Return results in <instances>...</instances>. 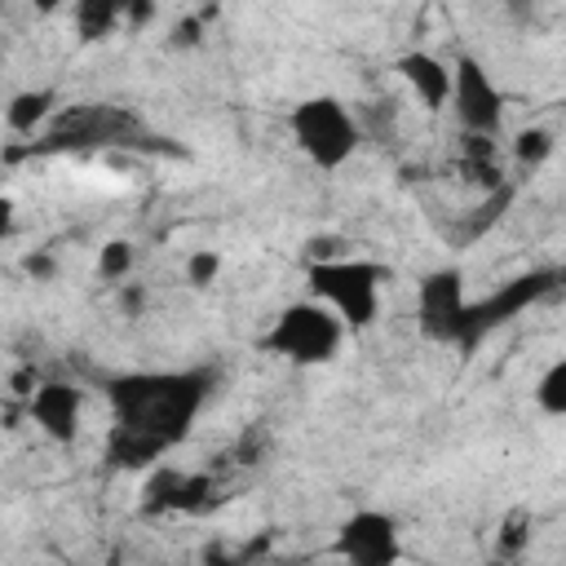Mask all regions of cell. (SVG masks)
I'll use <instances>...</instances> for the list:
<instances>
[{
  "label": "cell",
  "mask_w": 566,
  "mask_h": 566,
  "mask_svg": "<svg viewBox=\"0 0 566 566\" xmlns=\"http://www.w3.org/2000/svg\"><path fill=\"white\" fill-rule=\"evenodd\" d=\"M535 402H539L544 416H566V358H557V363L539 376Z\"/></svg>",
  "instance_id": "obj_16"
},
{
  "label": "cell",
  "mask_w": 566,
  "mask_h": 566,
  "mask_svg": "<svg viewBox=\"0 0 566 566\" xmlns=\"http://www.w3.org/2000/svg\"><path fill=\"white\" fill-rule=\"evenodd\" d=\"M9 385H13V394H18V398H31V394H35V367H18Z\"/></svg>",
  "instance_id": "obj_24"
},
{
  "label": "cell",
  "mask_w": 566,
  "mask_h": 566,
  "mask_svg": "<svg viewBox=\"0 0 566 566\" xmlns=\"http://www.w3.org/2000/svg\"><path fill=\"white\" fill-rule=\"evenodd\" d=\"M336 553L345 557V566H398L402 562L398 522L380 509H358L354 517L340 522Z\"/></svg>",
  "instance_id": "obj_8"
},
{
  "label": "cell",
  "mask_w": 566,
  "mask_h": 566,
  "mask_svg": "<svg viewBox=\"0 0 566 566\" xmlns=\"http://www.w3.org/2000/svg\"><path fill=\"white\" fill-rule=\"evenodd\" d=\"M199 566H248V562H239V557H230V553L212 548V553H203V562H199Z\"/></svg>",
  "instance_id": "obj_25"
},
{
  "label": "cell",
  "mask_w": 566,
  "mask_h": 566,
  "mask_svg": "<svg viewBox=\"0 0 566 566\" xmlns=\"http://www.w3.org/2000/svg\"><path fill=\"white\" fill-rule=\"evenodd\" d=\"M106 460L115 469H128V473H150L164 460V447L155 438H146V433H133V429L111 424V433H106Z\"/></svg>",
  "instance_id": "obj_13"
},
{
  "label": "cell",
  "mask_w": 566,
  "mask_h": 566,
  "mask_svg": "<svg viewBox=\"0 0 566 566\" xmlns=\"http://www.w3.org/2000/svg\"><path fill=\"white\" fill-rule=\"evenodd\" d=\"M9 230H13V203L0 195V239H9Z\"/></svg>",
  "instance_id": "obj_26"
},
{
  "label": "cell",
  "mask_w": 566,
  "mask_h": 566,
  "mask_svg": "<svg viewBox=\"0 0 566 566\" xmlns=\"http://www.w3.org/2000/svg\"><path fill=\"white\" fill-rule=\"evenodd\" d=\"M464 124V133L473 137H495L500 133V119H504V93L491 84V75L482 71L478 57H460L455 71H451V97H447Z\"/></svg>",
  "instance_id": "obj_7"
},
{
  "label": "cell",
  "mask_w": 566,
  "mask_h": 566,
  "mask_svg": "<svg viewBox=\"0 0 566 566\" xmlns=\"http://www.w3.org/2000/svg\"><path fill=\"white\" fill-rule=\"evenodd\" d=\"M22 270H27L31 279H40V283H44V279H53L57 261H53L49 252H31V256H22Z\"/></svg>",
  "instance_id": "obj_22"
},
{
  "label": "cell",
  "mask_w": 566,
  "mask_h": 566,
  "mask_svg": "<svg viewBox=\"0 0 566 566\" xmlns=\"http://www.w3.org/2000/svg\"><path fill=\"white\" fill-rule=\"evenodd\" d=\"M340 336H345V327H340V318L327 310V305H318V301H296V305H287L279 318H274V327L265 332V349L270 354H279V358H292V363H305V367H314V363H327L336 349H340Z\"/></svg>",
  "instance_id": "obj_4"
},
{
  "label": "cell",
  "mask_w": 566,
  "mask_h": 566,
  "mask_svg": "<svg viewBox=\"0 0 566 566\" xmlns=\"http://www.w3.org/2000/svg\"><path fill=\"white\" fill-rule=\"evenodd\" d=\"M526 539H531V531H526V513H513L509 522H504V531L495 535V548H500V557H517L522 548H526Z\"/></svg>",
  "instance_id": "obj_19"
},
{
  "label": "cell",
  "mask_w": 566,
  "mask_h": 566,
  "mask_svg": "<svg viewBox=\"0 0 566 566\" xmlns=\"http://www.w3.org/2000/svg\"><path fill=\"white\" fill-rule=\"evenodd\" d=\"M128 18H133V22H150V18H155V4H133Z\"/></svg>",
  "instance_id": "obj_27"
},
{
  "label": "cell",
  "mask_w": 566,
  "mask_h": 566,
  "mask_svg": "<svg viewBox=\"0 0 566 566\" xmlns=\"http://www.w3.org/2000/svg\"><path fill=\"white\" fill-rule=\"evenodd\" d=\"M80 407H84V394L66 380H49V385H35L31 394V416L35 424L53 438V442H71L75 429H80Z\"/></svg>",
  "instance_id": "obj_11"
},
{
  "label": "cell",
  "mask_w": 566,
  "mask_h": 566,
  "mask_svg": "<svg viewBox=\"0 0 566 566\" xmlns=\"http://www.w3.org/2000/svg\"><path fill=\"white\" fill-rule=\"evenodd\" d=\"M208 495H212L208 473H181V469L155 464L142 491V509L146 513H199L208 509Z\"/></svg>",
  "instance_id": "obj_9"
},
{
  "label": "cell",
  "mask_w": 566,
  "mask_h": 566,
  "mask_svg": "<svg viewBox=\"0 0 566 566\" xmlns=\"http://www.w3.org/2000/svg\"><path fill=\"white\" fill-rule=\"evenodd\" d=\"M203 18H212V9H199L195 18H186V22L172 31V44H195V40H199V31H203Z\"/></svg>",
  "instance_id": "obj_21"
},
{
  "label": "cell",
  "mask_w": 566,
  "mask_h": 566,
  "mask_svg": "<svg viewBox=\"0 0 566 566\" xmlns=\"http://www.w3.org/2000/svg\"><path fill=\"white\" fill-rule=\"evenodd\" d=\"M292 137L318 168H340L358 146V124L336 97H305L292 111Z\"/></svg>",
  "instance_id": "obj_5"
},
{
  "label": "cell",
  "mask_w": 566,
  "mask_h": 566,
  "mask_svg": "<svg viewBox=\"0 0 566 566\" xmlns=\"http://www.w3.org/2000/svg\"><path fill=\"white\" fill-rule=\"evenodd\" d=\"M310 292L318 305H327L340 327H367L376 318V305H380V279L385 270L376 261H314L310 265Z\"/></svg>",
  "instance_id": "obj_3"
},
{
  "label": "cell",
  "mask_w": 566,
  "mask_h": 566,
  "mask_svg": "<svg viewBox=\"0 0 566 566\" xmlns=\"http://www.w3.org/2000/svg\"><path fill=\"white\" fill-rule=\"evenodd\" d=\"M398 75L411 84V93L424 102V111H442L451 97V71L433 57V53H402L398 57Z\"/></svg>",
  "instance_id": "obj_12"
},
{
  "label": "cell",
  "mask_w": 566,
  "mask_h": 566,
  "mask_svg": "<svg viewBox=\"0 0 566 566\" xmlns=\"http://www.w3.org/2000/svg\"><path fill=\"white\" fill-rule=\"evenodd\" d=\"M217 270H221V256H217L212 248H199V252L186 256V279H190L195 287H208V283L217 279Z\"/></svg>",
  "instance_id": "obj_20"
},
{
  "label": "cell",
  "mask_w": 566,
  "mask_h": 566,
  "mask_svg": "<svg viewBox=\"0 0 566 566\" xmlns=\"http://www.w3.org/2000/svg\"><path fill=\"white\" fill-rule=\"evenodd\" d=\"M119 13H124V9H119L115 0H80V4H75V27H80L84 40H102V35L119 22Z\"/></svg>",
  "instance_id": "obj_15"
},
{
  "label": "cell",
  "mask_w": 566,
  "mask_h": 566,
  "mask_svg": "<svg viewBox=\"0 0 566 566\" xmlns=\"http://www.w3.org/2000/svg\"><path fill=\"white\" fill-rule=\"evenodd\" d=\"M119 305H124V314H142L146 310V287L142 283H128L124 296H119Z\"/></svg>",
  "instance_id": "obj_23"
},
{
  "label": "cell",
  "mask_w": 566,
  "mask_h": 566,
  "mask_svg": "<svg viewBox=\"0 0 566 566\" xmlns=\"http://www.w3.org/2000/svg\"><path fill=\"white\" fill-rule=\"evenodd\" d=\"M217 371L212 367H181V371H128L106 380V402L119 429L155 438L164 451L190 438L203 402L212 398Z\"/></svg>",
  "instance_id": "obj_1"
},
{
  "label": "cell",
  "mask_w": 566,
  "mask_h": 566,
  "mask_svg": "<svg viewBox=\"0 0 566 566\" xmlns=\"http://www.w3.org/2000/svg\"><path fill=\"white\" fill-rule=\"evenodd\" d=\"M128 270H133V243L111 239V243L102 248V256H97V274H102V279H124Z\"/></svg>",
  "instance_id": "obj_18"
},
{
  "label": "cell",
  "mask_w": 566,
  "mask_h": 566,
  "mask_svg": "<svg viewBox=\"0 0 566 566\" xmlns=\"http://www.w3.org/2000/svg\"><path fill=\"white\" fill-rule=\"evenodd\" d=\"M553 283H557V270H531V274H522V279L504 283L500 292H491L486 301L464 305V310H460V327H455V340H451V345L473 349L491 327H500V323L517 318L526 305H535L539 296H548V292H553Z\"/></svg>",
  "instance_id": "obj_6"
},
{
  "label": "cell",
  "mask_w": 566,
  "mask_h": 566,
  "mask_svg": "<svg viewBox=\"0 0 566 566\" xmlns=\"http://www.w3.org/2000/svg\"><path fill=\"white\" fill-rule=\"evenodd\" d=\"M142 137H146V128L133 111L88 102V106L57 111L31 150L49 155V150H93V146H146Z\"/></svg>",
  "instance_id": "obj_2"
},
{
  "label": "cell",
  "mask_w": 566,
  "mask_h": 566,
  "mask_svg": "<svg viewBox=\"0 0 566 566\" xmlns=\"http://www.w3.org/2000/svg\"><path fill=\"white\" fill-rule=\"evenodd\" d=\"M106 566H119V562H106Z\"/></svg>",
  "instance_id": "obj_28"
},
{
  "label": "cell",
  "mask_w": 566,
  "mask_h": 566,
  "mask_svg": "<svg viewBox=\"0 0 566 566\" xmlns=\"http://www.w3.org/2000/svg\"><path fill=\"white\" fill-rule=\"evenodd\" d=\"M53 102H57L53 88H27V93H18V97L9 102L4 119H9L13 133H35V128L53 115Z\"/></svg>",
  "instance_id": "obj_14"
},
{
  "label": "cell",
  "mask_w": 566,
  "mask_h": 566,
  "mask_svg": "<svg viewBox=\"0 0 566 566\" xmlns=\"http://www.w3.org/2000/svg\"><path fill=\"white\" fill-rule=\"evenodd\" d=\"M513 155L522 159V164H544L548 155H553V133L548 128H522L517 133V142H513Z\"/></svg>",
  "instance_id": "obj_17"
},
{
  "label": "cell",
  "mask_w": 566,
  "mask_h": 566,
  "mask_svg": "<svg viewBox=\"0 0 566 566\" xmlns=\"http://www.w3.org/2000/svg\"><path fill=\"white\" fill-rule=\"evenodd\" d=\"M460 310H464V279H460V270H433L420 283V332L451 345L455 327H460Z\"/></svg>",
  "instance_id": "obj_10"
}]
</instances>
